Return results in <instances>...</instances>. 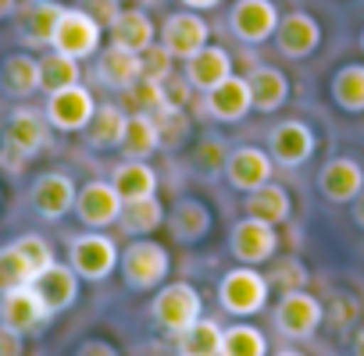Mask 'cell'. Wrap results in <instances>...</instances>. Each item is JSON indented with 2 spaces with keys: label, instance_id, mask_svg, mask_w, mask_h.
Wrapping results in <instances>:
<instances>
[{
  "label": "cell",
  "instance_id": "f6af8a7d",
  "mask_svg": "<svg viewBox=\"0 0 364 356\" xmlns=\"http://www.w3.org/2000/svg\"><path fill=\"white\" fill-rule=\"evenodd\" d=\"M79 8L93 18V22H100L104 29L122 15V8H118V0H79Z\"/></svg>",
  "mask_w": 364,
  "mask_h": 356
},
{
  "label": "cell",
  "instance_id": "8d00e7d4",
  "mask_svg": "<svg viewBox=\"0 0 364 356\" xmlns=\"http://www.w3.org/2000/svg\"><path fill=\"white\" fill-rule=\"evenodd\" d=\"M33 267L26 264V257L11 246H0V292H11V289H22V285H33Z\"/></svg>",
  "mask_w": 364,
  "mask_h": 356
},
{
  "label": "cell",
  "instance_id": "5bb4252c",
  "mask_svg": "<svg viewBox=\"0 0 364 356\" xmlns=\"http://www.w3.org/2000/svg\"><path fill=\"white\" fill-rule=\"evenodd\" d=\"M211 40V26L193 15V11H178V15H168L164 18V29H161V43L171 50V57L186 61L193 57L197 50H204Z\"/></svg>",
  "mask_w": 364,
  "mask_h": 356
},
{
  "label": "cell",
  "instance_id": "e0dca14e",
  "mask_svg": "<svg viewBox=\"0 0 364 356\" xmlns=\"http://www.w3.org/2000/svg\"><path fill=\"white\" fill-rule=\"evenodd\" d=\"M364 189V171L350 157H332L318 171V193L328 204H353V196Z\"/></svg>",
  "mask_w": 364,
  "mask_h": 356
},
{
  "label": "cell",
  "instance_id": "3957f363",
  "mask_svg": "<svg viewBox=\"0 0 364 356\" xmlns=\"http://www.w3.org/2000/svg\"><path fill=\"white\" fill-rule=\"evenodd\" d=\"M47 143H50V121H47V114H40L33 107H15L8 114V125H4V164L11 160V167H22Z\"/></svg>",
  "mask_w": 364,
  "mask_h": 356
},
{
  "label": "cell",
  "instance_id": "d6a6232c",
  "mask_svg": "<svg viewBox=\"0 0 364 356\" xmlns=\"http://www.w3.org/2000/svg\"><path fill=\"white\" fill-rule=\"evenodd\" d=\"M222 331L225 328L218 321L200 317L178 335V352H186V356H218L222 352Z\"/></svg>",
  "mask_w": 364,
  "mask_h": 356
},
{
  "label": "cell",
  "instance_id": "ba28073f",
  "mask_svg": "<svg viewBox=\"0 0 364 356\" xmlns=\"http://www.w3.org/2000/svg\"><path fill=\"white\" fill-rule=\"evenodd\" d=\"M93 111H97V100H93V93L82 82L65 86L58 93H47V107H43L50 128H58V132H79V128H86L90 118H93Z\"/></svg>",
  "mask_w": 364,
  "mask_h": 356
},
{
  "label": "cell",
  "instance_id": "d590c367",
  "mask_svg": "<svg viewBox=\"0 0 364 356\" xmlns=\"http://www.w3.org/2000/svg\"><path fill=\"white\" fill-rule=\"evenodd\" d=\"M218 356H268V338H264L261 328L229 324L222 331V352Z\"/></svg>",
  "mask_w": 364,
  "mask_h": 356
},
{
  "label": "cell",
  "instance_id": "11a10c76",
  "mask_svg": "<svg viewBox=\"0 0 364 356\" xmlns=\"http://www.w3.org/2000/svg\"><path fill=\"white\" fill-rule=\"evenodd\" d=\"M178 356H186V352H178Z\"/></svg>",
  "mask_w": 364,
  "mask_h": 356
},
{
  "label": "cell",
  "instance_id": "f5cc1de1",
  "mask_svg": "<svg viewBox=\"0 0 364 356\" xmlns=\"http://www.w3.org/2000/svg\"><path fill=\"white\" fill-rule=\"evenodd\" d=\"M275 356H304V352H296V349H279Z\"/></svg>",
  "mask_w": 364,
  "mask_h": 356
},
{
  "label": "cell",
  "instance_id": "52a82bcc",
  "mask_svg": "<svg viewBox=\"0 0 364 356\" xmlns=\"http://www.w3.org/2000/svg\"><path fill=\"white\" fill-rule=\"evenodd\" d=\"M325 321V306L318 296H311L307 289H293L282 292L279 306H275V328L286 338H311Z\"/></svg>",
  "mask_w": 364,
  "mask_h": 356
},
{
  "label": "cell",
  "instance_id": "30bf717a",
  "mask_svg": "<svg viewBox=\"0 0 364 356\" xmlns=\"http://www.w3.org/2000/svg\"><path fill=\"white\" fill-rule=\"evenodd\" d=\"M72 211H75V218H79L86 228L100 232V228H107V225L118 221V214H122V196L114 193L111 182H104V178H93V182H86V186L79 189Z\"/></svg>",
  "mask_w": 364,
  "mask_h": 356
},
{
  "label": "cell",
  "instance_id": "816d5d0a",
  "mask_svg": "<svg viewBox=\"0 0 364 356\" xmlns=\"http://www.w3.org/2000/svg\"><path fill=\"white\" fill-rule=\"evenodd\" d=\"M353 356H364V328L353 335Z\"/></svg>",
  "mask_w": 364,
  "mask_h": 356
},
{
  "label": "cell",
  "instance_id": "ab89813d",
  "mask_svg": "<svg viewBox=\"0 0 364 356\" xmlns=\"http://www.w3.org/2000/svg\"><path fill=\"white\" fill-rule=\"evenodd\" d=\"M225 157H229L225 143L215 139V135H208V139H200L197 150H193V167L204 171V174H222V171H225Z\"/></svg>",
  "mask_w": 364,
  "mask_h": 356
},
{
  "label": "cell",
  "instance_id": "d4e9b609",
  "mask_svg": "<svg viewBox=\"0 0 364 356\" xmlns=\"http://www.w3.org/2000/svg\"><path fill=\"white\" fill-rule=\"evenodd\" d=\"M250 107H254V104H250V86H247V79L229 75L222 86H215V89L208 93V111H211L218 121H243Z\"/></svg>",
  "mask_w": 364,
  "mask_h": 356
},
{
  "label": "cell",
  "instance_id": "836d02e7",
  "mask_svg": "<svg viewBox=\"0 0 364 356\" xmlns=\"http://www.w3.org/2000/svg\"><path fill=\"white\" fill-rule=\"evenodd\" d=\"M79 75H82L79 72V61L68 57V54H61V50H54V47H50V54L40 57V89H47V93H58L65 86H75Z\"/></svg>",
  "mask_w": 364,
  "mask_h": 356
},
{
  "label": "cell",
  "instance_id": "277c9868",
  "mask_svg": "<svg viewBox=\"0 0 364 356\" xmlns=\"http://www.w3.org/2000/svg\"><path fill=\"white\" fill-rule=\"evenodd\" d=\"M150 313H154L157 328H164L171 335H182L193 321L204 317V299L190 282H171V285L157 289V296L150 303Z\"/></svg>",
  "mask_w": 364,
  "mask_h": 356
},
{
  "label": "cell",
  "instance_id": "7bdbcfd3",
  "mask_svg": "<svg viewBox=\"0 0 364 356\" xmlns=\"http://www.w3.org/2000/svg\"><path fill=\"white\" fill-rule=\"evenodd\" d=\"M272 285H279L282 292H293V289H304L307 285V267L296 260V257H286V260H279L275 264V271H272V278H268Z\"/></svg>",
  "mask_w": 364,
  "mask_h": 356
},
{
  "label": "cell",
  "instance_id": "b9f144b4",
  "mask_svg": "<svg viewBox=\"0 0 364 356\" xmlns=\"http://www.w3.org/2000/svg\"><path fill=\"white\" fill-rule=\"evenodd\" d=\"M129 100L136 104V111H146V114H154L157 107H164V96H161V82L157 79H146V75H139L129 89Z\"/></svg>",
  "mask_w": 364,
  "mask_h": 356
},
{
  "label": "cell",
  "instance_id": "db71d44e",
  "mask_svg": "<svg viewBox=\"0 0 364 356\" xmlns=\"http://www.w3.org/2000/svg\"><path fill=\"white\" fill-rule=\"evenodd\" d=\"M360 47H364V36H360Z\"/></svg>",
  "mask_w": 364,
  "mask_h": 356
},
{
  "label": "cell",
  "instance_id": "44dd1931",
  "mask_svg": "<svg viewBox=\"0 0 364 356\" xmlns=\"http://www.w3.org/2000/svg\"><path fill=\"white\" fill-rule=\"evenodd\" d=\"M33 289L40 292V299L47 303L50 313H61V310H68V306L79 299V274H75L68 264H58V260H54L47 271L36 274Z\"/></svg>",
  "mask_w": 364,
  "mask_h": 356
},
{
  "label": "cell",
  "instance_id": "f35d334b",
  "mask_svg": "<svg viewBox=\"0 0 364 356\" xmlns=\"http://www.w3.org/2000/svg\"><path fill=\"white\" fill-rule=\"evenodd\" d=\"M15 250L26 257V264L33 267V274H40V271H47V267L54 264V250H50V243H47L43 235H36V232L18 235V239H15ZM33 282H36V278H33Z\"/></svg>",
  "mask_w": 364,
  "mask_h": 356
},
{
  "label": "cell",
  "instance_id": "6da1fadb",
  "mask_svg": "<svg viewBox=\"0 0 364 356\" xmlns=\"http://www.w3.org/2000/svg\"><path fill=\"white\" fill-rule=\"evenodd\" d=\"M268 292H272L268 274H261V271H254L247 264L225 271L222 282H218V303L232 317H254V313H261L268 306Z\"/></svg>",
  "mask_w": 364,
  "mask_h": 356
},
{
  "label": "cell",
  "instance_id": "681fc988",
  "mask_svg": "<svg viewBox=\"0 0 364 356\" xmlns=\"http://www.w3.org/2000/svg\"><path fill=\"white\" fill-rule=\"evenodd\" d=\"M353 221H357V228H364V189L353 196Z\"/></svg>",
  "mask_w": 364,
  "mask_h": 356
},
{
  "label": "cell",
  "instance_id": "60d3db41",
  "mask_svg": "<svg viewBox=\"0 0 364 356\" xmlns=\"http://www.w3.org/2000/svg\"><path fill=\"white\" fill-rule=\"evenodd\" d=\"M171 65H175V57L164 43H150L146 50H139V75H146V79H157V82L168 79Z\"/></svg>",
  "mask_w": 364,
  "mask_h": 356
},
{
  "label": "cell",
  "instance_id": "ffe728a7",
  "mask_svg": "<svg viewBox=\"0 0 364 356\" xmlns=\"http://www.w3.org/2000/svg\"><path fill=\"white\" fill-rule=\"evenodd\" d=\"M190 79L193 89L200 93H211L215 86H222L229 75H232V54L225 47H215L208 43L204 50H197L193 57H186V72H182Z\"/></svg>",
  "mask_w": 364,
  "mask_h": 356
},
{
  "label": "cell",
  "instance_id": "2e32d148",
  "mask_svg": "<svg viewBox=\"0 0 364 356\" xmlns=\"http://www.w3.org/2000/svg\"><path fill=\"white\" fill-rule=\"evenodd\" d=\"M272 40H275L279 54L300 61V57H311V54L318 50V43H321V26H318L307 11H289V15L279 18V29H275Z\"/></svg>",
  "mask_w": 364,
  "mask_h": 356
},
{
  "label": "cell",
  "instance_id": "e575fe53",
  "mask_svg": "<svg viewBox=\"0 0 364 356\" xmlns=\"http://www.w3.org/2000/svg\"><path fill=\"white\" fill-rule=\"evenodd\" d=\"M332 100L350 111V114H360L364 111V65H346L336 72L332 79Z\"/></svg>",
  "mask_w": 364,
  "mask_h": 356
},
{
  "label": "cell",
  "instance_id": "bcb514c9",
  "mask_svg": "<svg viewBox=\"0 0 364 356\" xmlns=\"http://www.w3.org/2000/svg\"><path fill=\"white\" fill-rule=\"evenodd\" d=\"M0 356H22V335L8 324H0Z\"/></svg>",
  "mask_w": 364,
  "mask_h": 356
},
{
  "label": "cell",
  "instance_id": "4dcf8cb0",
  "mask_svg": "<svg viewBox=\"0 0 364 356\" xmlns=\"http://www.w3.org/2000/svg\"><path fill=\"white\" fill-rule=\"evenodd\" d=\"M164 204L157 196H146V200H129L122 204V214H118V225L122 232L136 235V239H146L150 232H157L164 225Z\"/></svg>",
  "mask_w": 364,
  "mask_h": 356
},
{
  "label": "cell",
  "instance_id": "4fadbf2b",
  "mask_svg": "<svg viewBox=\"0 0 364 356\" xmlns=\"http://www.w3.org/2000/svg\"><path fill=\"white\" fill-rule=\"evenodd\" d=\"M75 182L65 174V171H47L33 182V193H29V204L33 211L43 218V221H58L65 218L72 207H75Z\"/></svg>",
  "mask_w": 364,
  "mask_h": 356
},
{
  "label": "cell",
  "instance_id": "1f68e13d",
  "mask_svg": "<svg viewBox=\"0 0 364 356\" xmlns=\"http://www.w3.org/2000/svg\"><path fill=\"white\" fill-rule=\"evenodd\" d=\"M157 146H161V132H157L154 114L136 111V114L125 121V135H122V150H125V157H129V160H146Z\"/></svg>",
  "mask_w": 364,
  "mask_h": 356
},
{
  "label": "cell",
  "instance_id": "603a6c76",
  "mask_svg": "<svg viewBox=\"0 0 364 356\" xmlns=\"http://www.w3.org/2000/svg\"><path fill=\"white\" fill-rule=\"evenodd\" d=\"M93 72H97L100 86H107V89H129L139 79V54L111 43L104 54H97V68Z\"/></svg>",
  "mask_w": 364,
  "mask_h": 356
},
{
  "label": "cell",
  "instance_id": "7dc6e473",
  "mask_svg": "<svg viewBox=\"0 0 364 356\" xmlns=\"http://www.w3.org/2000/svg\"><path fill=\"white\" fill-rule=\"evenodd\" d=\"M75 356H118V349H114L111 342H104V338H86V342L75 349Z\"/></svg>",
  "mask_w": 364,
  "mask_h": 356
},
{
  "label": "cell",
  "instance_id": "8fae6325",
  "mask_svg": "<svg viewBox=\"0 0 364 356\" xmlns=\"http://www.w3.org/2000/svg\"><path fill=\"white\" fill-rule=\"evenodd\" d=\"M272 167H275V160L261 146H236L225 157V178L236 193H250V189H261L264 182H272Z\"/></svg>",
  "mask_w": 364,
  "mask_h": 356
},
{
  "label": "cell",
  "instance_id": "83f0119b",
  "mask_svg": "<svg viewBox=\"0 0 364 356\" xmlns=\"http://www.w3.org/2000/svg\"><path fill=\"white\" fill-rule=\"evenodd\" d=\"M168 228L178 243H197L211 232V211L200 200H178L168 211Z\"/></svg>",
  "mask_w": 364,
  "mask_h": 356
},
{
  "label": "cell",
  "instance_id": "8992f818",
  "mask_svg": "<svg viewBox=\"0 0 364 356\" xmlns=\"http://www.w3.org/2000/svg\"><path fill=\"white\" fill-rule=\"evenodd\" d=\"M100 33H104V26L93 22L82 8H65L50 47L68 54V57H75V61H86V57L100 54Z\"/></svg>",
  "mask_w": 364,
  "mask_h": 356
},
{
  "label": "cell",
  "instance_id": "ee69618b",
  "mask_svg": "<svg viewBox=\"0 0 364 356\" xmlns=\"http://www.w3.org/2000/svg\"><path fill=\"white\" fill-rule=\"evenodd\" d=\"M161 96H164V107H182L186 111V104L193 100V86H190V79L186 75H168V79H161Z\"/></svg>",
  "mask_w": 364,
  "mask_h": 356
},
{
  "label": "cell",
  "instance_id": "7c38bea8",
  "mask_svg": "<svg viewBox=\"0 0 364 356\" xmlns=\"http://www.w3.org/2000/svg\"><path fill=\"white\" fill-rule=\"evenodd\" d=\"M229 29L243 43H264L279 29V8L272 0H236L229 11Z\"/></svg>",
  "mask_w": 364,
  "mask_h": 356
},
{
  "label": "cell",
  "instance_id": "f907efd6",
  "mask_svg": "<svg viewBox=\"0 0 364 356\" xmlns=\"http://www.w3.org/2000/svg\"><path fill=\"white\" fill-rule=\"evenodd\" d=\"M15 11H18V0H0V22L11 18Z\"/></svg>",
  "mask_w": 364,
  "mask_h": 356
},
{
  "label": "cell",
  "instance_id": "ac0fdd59",
  "mask_svg": "<svg viewBox=\"0 0 364 356\" xmlns=\"http://www.w3.org/2000/svg\"><path fill=\"white\" fill-rule=\"evenodd\" d=\"M61 15H65V8L58 4V0H29V4L15 15L18 40L26 47H50Z\"/></svg>",
  "mask_w": 364,
  "mask_h": 356
},
{
  "label": "cell",
  "instance_id": "f546056e",
  "mask_svg": "<svg viewBox=\"0 0 364 356\" xmlns=\"http://www.w3.org/2000/svg\"><path fill=\"white\" fill-rule=\"evenodd\" d=\"M154 36H157V29H154L150 15L139 11V8H129V11H122L111 22V40L118 47H125V50H136L139 54V50H146L154 43Z\"/></svg>",
  "mask_w": 364,
  "mask_h": 356
},
{
  "label": "cell",
  "instance_id": "7a4b0ae2",
  "mask_svg": "<svg viewBox=\"0 0 364 356\" xmlns=\"http://www.w3.org/2000/svg\"><path fill=\"white\" fill-rule=\"evenodd\" d=\"M118 267H122V278H125V285H129L132 292H150V289H157V285L168 278L171 257H168V250H164L161 243H154V239H136V243H129V246L122 250Z\"/></svg>",
  "mask_w": 364,
  "mask_h": 356
},
{
  "label": "cell",
  "instance_id": "d6986e66",
  "mask_svg": "<svg viewBox=\"0 0 364 356\" xmlns=\"http://www.w3.org/2000/svg\"><path fill=\"white\" fill-rule=\"evenodd\" d=\"M268 153L282 167H300L314 153V132L304 121H282L268 132Z\"/></svg>",
  "mask_w": 364,
  "mask_h": 356
},
{
  "label": "cell",
  "instance_id": "cb8c5ba5",
  "mask_svg": "<svg viewBox=\"0 0 364 356\" xmlns=\"http://www.w3.org/2000/svg\"><path fill=\"white\" fill-rule=\"evenodd\" d=\"M111 186L122 196V204L146 200V196H157V171L146 160H122L111 174Z\"/></svg>",
  "mask_w": 364,
  "mask_h": 356
},
{
  "label": "cell",
  "instance_id": "484cf974",
  "mask_svg": "<svg viewBox=\"0 0 364 356\" xmlns=\"http://www.w3.org/2000/svg\"><path fill=\"white\" fill-rule=\"evenodd\" d=\"M125 121H129V114H125L118 104H97L90 125L82 128V132H86V143H90L93 150H114V146H122Z\"/></svg>",
  "mask_w": 364,
  "mask_h": 356
},
{
  "label": "cell",
  "instance_id": "4316f807",
  "mask_svg": "<svg viewBox=\"0 0 364 356\" xmlns=\"http://www.w3.org/2000/svg\"><path fill=\"white\" fill-rule=\"evenodd\" d=\"M289 211H293V204H289V193L282 186L264 182L261 189L243 193V214L247 218H257V221H268V225H282L289 218Z\"/></svg>",
  "mask_w": 364,
  "mask_h": 356
},
{
  "label": "cell",
  "instance_id": "74e56055",
  "mask_svg": "<svg viewBox=\"0 0 364 356\" xmlns=\"http://www.w3.org/2000/svg\"><path fill=\"white\" fill-rule=\"evenodd\" d=\"M154 121H157V132H161V146L164 150H175L186 143L190 135V118L182 107H157L154 111Z\"/></svg>",
  "mask_w": 364,
  "mask_h": 356
},
{
  "label": "cell",
  "instance_id": "9c48e42d",
  "mask_svg": "<svg viewBox=\"0 0 364 356\" xmlns=\"http://www.w3.org/2000/svg\"><path fill=\"white\" fill-rule=\"evenodd\" d=\"M229 250H232V257H236L240 264L257 267V264H264V260L275 257V250H279V232H275V225H268V221L243 218V221H236L232 232H229Z\"/></svg>",
  "mask_w": 364,
  "mask_h": 356
},
{
  "label": "cell",
  "instance_id": "9a60e30c",
  "mask_svg": "<svg viewBox=\"0 0 364 356\" xmlns=\"http://www.w3.org/2000/svg\"><path fill=\"white\" fill-rule=\"evenodd\" d=\"M54 313L47 310V303L40 299V292L33 285L11 289V292H0V324L15 328L18 335L36 331L43 321H50Z\"/></svg>",
  "mask_w": 364,
  "mask_h": 356
},
{
  "label": "cell",
  "instance_id": "7402d4cb",
  "mask_svg": "<svg viewBox=\"0 0 364 356\" xmlns=\"http://www.w3.org/2000/svg\"><path fill=\"white\" fill-rule=\"evenodd\" d=\"M247 86H250V104L261 114H272V111H279L289 100V79L279 68H272V65H257L247 75Z\"/></svg>",
  "mask_w": 364,
  "mask_h": 356
},
{
  "label": "cell",
  "instance_id": "c3c4849f",
  "mask_svg": "<svg viewBox=\"0 0 364 356\" xmlns=\"http://www.w3.org/2000/svg\"><path fill=\"white\" fill-rule=\"evenodd\" d=\"M182 4H186L190 11H211V8L222 4V0H182Z\"/></svg>",
  "mask_w": 364,
  "mask_h": 356
},
{
  "label": "cell",
  "instance_id": "f1b7e54d",
  "mask_svg": "<svg viewBox=\"0 0 364 356\" xmlns=\"http://www.w3.org/2000/svg\"><path fill=\"white\" fill-rule=\"evenodd\" d=\"M0 86L11 96H33L40 89V57L33 54H8L0 61Z\"/></svg>",
  "mask_w": 364,
  "mask_h": 356
},
{
  "label": "cell",
  "instance_id": "5b68a950",
  "mask_svg": "<svg viewBox=\"0 0 364 356\" xmlns=\"http://www.w3.org/2000/svg\"><path fill=\"white\" fill-rule=\"evenodd\" d=\"M118 257H122L118 246L100 232H86V235H75L68 243V267L82 282H104L118 267Z\"/></svg>",
  "mask_w": 364,
  "mask_h": 356
}]
</instances>
